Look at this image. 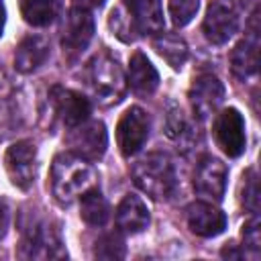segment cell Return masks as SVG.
Wrapping results in <instances>:
<instances>
[{
	"label": "cell",
	"instance_id": "obj_4",
	"mask_svg": "<svg viewBox=\"0 0 261 261\" xmlns=\"http://www.w3.org/2000/svg\"><path fill=\"white\" fill-rule=\"evenodd\" d=\"M239 22L241 10L237 0H212L204 16L202 31L212 45H224L239 31Z\"/></svg>",
	"mask_w": 261,
	"mask_h": 261
},
{
	"label": "cell",
	"instance_id": "obj_18",
	"mask_svg": "<svg viewBox=\"0 0 261 261\" xmlns=\"http://www.w3.org/2000/svg\"><path fill=\"white\" fill-rule=\"evenodd\" d=\"M128 86L139 96H151L159 86V73L145 53H133L128 61Z\"/></svg>",
	"mask_w": 261,
	"mask_h": 261
},
{
	"label": "cell",
	"instance_id": "obj_26",
	"mask_svg": "<svg viewBox=\"0 0 261 261\" xmlns=\"http://www.w3.org/2000/svg\"><path fill=\"white\" fill-rule=\"evenodd\" d=\"M198 0H169V16L175 27H186L198 12Z\"/></svg>",
	"mask_w": 261,
	"mask_h": 261
},
{
	"label": "cell",
	"instance_id": "obj_14",
	"mask_svg": "<svg viewBox=\"0 0 261 261\" xmlns=\"http://www.w3.org/2000/svg\"><path fill=\"white\" fill-rule=\"evenodd\" d=\"M188 228L198 237H218L226 228V216L212 202H192L186 208Z\"/></svg>",
	"mask_w": 261,
	"mask_h": 261
},
{
	"label": "cell",
	"instance_id": "obj_33",
	"mask_svg": "<svg viewBox=\"0 0 261 261\" xmlns=\"http://www.w3.org/2000/svg\"><path fill=\"white\" fill-rule=\"evenodd\" d=\"M2 77H4V75H2V69H0V84H2Z\"/></svg>",
	"mask_w": 261,
	"mask_h": 261
},
{
	"label": "cell",
	"instance_id": "obj_27",
	"mask_svg": "<svg viewBox=\"0 0 261 261\" xmlns=\"http://www.w3.org/2000/svg\"><path fill=\"white\" fill-rule=\"evenodd\" d=\"M165 128H167V135L171 139H181L188 130V122L184 118V112L181 108L175 104V102H169L167 104V116H165Z\"/></svg>",
	"mask_w": 261,
	"mask_h": 261
},
{
	"label": "cell",
	"instance_id": "obj_24",
	"mask_svg": "<svg viewBox=\"0 0 261 261\" xmlns=\"http://www.w3.org/2000/svg\"><path fill=\"white\" fill-rule=\"evenodd\" d=\"M94 255L98 259H122L124 257V241L118 232H108L102 234L96 241Z\"/></svg>",
	"mask_w": 261,
	"mask_h": 261
},
{
	"label": "cell",
	"instance_id": "obj_20",
	"mask_svg": "<svg viewBox=\"0 0 261 261\" xmlns=\"http://www.w3.org/2000/svg\"><path fill=\"white\" fill-rule=\"evenodd\" d=\"M80 216L90 226H104L110 216V206L100 190L90 188L82 194L80 200Z\"/></svg>",
	"mask_w": 261,
	"mask_h": 261
},
{
	"label": "cell",
	"instance_id": "obj_1",
	"mask_svg": "<svg viewBox=\"0 0 261 261\" xmlns=\"http://www.w3.org/2000/svg\"><path fill=\"white\" fill-rule=\"evenodd\" d=\"M96 171L92 163L73 151L59 153L51 165V190L61 204L73 202L86 190L94 188Z\"/></svg>",
	"mask_w": 261,
	"mask_h": 261
},
{
	"label": "cell",
	"instance_id": "obj_19",
	"mask_svg": "<svg viewBox=\"0 0 261 261\" xmlns=\"http://www.w3.org/2000/svg\"><path fill=\"white\" fill-rule=\"evenodd\" d=\"M139 33H159L163 29V10L159 0H122Z\"/></svg>",
	"mask_w": 261,
	"mask_h": 261
},
{
	"label": "cell",
	"instance_id": "obj_9",
	"mask_svg": "<svg viewBox=\"0 0 261 261\" xmlns=\"http://www.w3.org/2000/svg\"><path fill=\"white\" fill-rule=\"evenodd\" d=\"M67 143L71 151L88 161H96L104 155L108 145V133L100 120H84L82 124L69 128Z\"/></svg>",
	"mask_w": 261,
	"mask_h": 261
},
{
	"label": "cell",
	"instance_id": "obj_13",
	"mask_svg": "<svg viewBox=\"0 0 261 261\" xmlns=\"http://www.w3.org/2000/svg\"><path fill=\"white\" fill-rule=\"evenodd\" d=\"M226 179H228L226 165L216 157H204L194 171V190L204 200L218 202L224 196Z\"/></svg>",
	"mask_w": 261,
	"mask_h": 261
},
{
	"label": "cell",
	"instance_id": "obj_15",
	"mask_svg": "<svg viewBox=\"0 0 261 261\" xmlns=\"http://www.w3.org/2000/svg\"><path fill=\"white\" fill-rule=\"evenodd\" d=\"M114 220H116V226L122 232L137 234V232H141V230H145L149 226L151 216H149L147 204L139 196L126 194L120 200V204H118V208L114 212Z\"/></svg>",
	"mask_w": 261,
	"mask_h": 261
},
{
	"label": "cell",
	"instance_id": "obj_16",
	"mask_svg": "<svg viewBox=\"0 0 261 261\" xmlns=\"http://www.w3.org/2000/svg\"><path fill=\"white\" fill-rule=\"evenodd\" d=\"M259 67V39H257V27H253L251 35L239 41L230 53V71L239 80H247L257 73Z\"/></svg>",
	"mask_w": 261,
	"mask_h": 261
},
{
	"label": "cell",
	"instance_id": "obj_8",
	"mask_svg": "<svg viewBox=\"0 0 261 261\" xmlns=\"http://www.w3.org/2000/svg\"><path fill=\"white\" fill-rule=\"evenodd\" d=\"M49 106L53 110V116L65 126V128H73L77 124H82L84 120H88L90 116V100L69 88H61V86H53L49 92Z\"/></svg>",
	"mask_w": 261,
	"mask_h": 261
},
{
	"label": "cell",
	"instance_id": "obj_12",
	"mask_svg": "<svg viewBox=\"0 0 261 261\" xmlns=\"http://www.w3.org/2000/svg\"><path fill=\"white\" fill-rule=\"evenodd\" d=\"M188 100H190L194 116L204 120L222 104L224 86L216 75L202 73V75L194 77V82H192V86L188 90Z\"/></svg>",
	"mask_w": 261,
	"mask_h": 261
},
{
	"label": "cell",
	"instance_id": "obj_22",
	"mask_svg": "<svg viewBox=\"0 0 261 261\" xmlns=\"http://www.w3.org/2000/svg\"><path fill=\"white\" fill-rule=\"evenodd\" d=\"M20 12L24 20L33 27H47L57 12V2L55 0H22Z\"/></svg>",
	"mask_w": 261,
	"mask_h": 261
},
{
	"label": "cell",
	"instance_id": "obj_23",
	"mask_svg": "<svg viewBox=\"0 0 261 261\" xmlns=\"http://www.w3.org/2000/svg\"><path fill=\"white\" fill-rule=\"evenodd\" d=\"M108 27H110V31H112L120 41H124V43H133V41L137 39L135 33H139V31H137V24L133 22L130 14H128L124 8H114V10L110 12Z\"/></svg>",
	"mask_w": 261,
	"mask_h": 261
},
{
	"label": "cell",
	"instance_id": "obj_17",
	"mask_svg": "<svg viewBox=\"0 0 261 261\" xmlns=\"http://www.w3.org/2000/svg\"><path fill=\"white\" fill-rule=\"evenodd\" d=\"M49 57V41L41 35L24 37L14 51V69L20 73H31L45 63Z\"/></svg>",
	"mask_w": 261,
	"mask_h": 261
},
{
	"label": "cell",
	"instance_id": "obj_3",
	"mask_svg": "<svg viewBox=\"0 0 261 261\" xmlns=\"http://www.w3.org/2000/svg\"><path fill=\"white\" fill-rule=\"evenodd\" d=\"M86 80L92 94L102 104H116L124 96L126 77L122 73V67L106 51H100L90 59L86 67Z\"/></svg>",
	"mask_w": 261,
	"mask_h": 261
},
{
	"label": "cell",
	"instance_id": "obj_6",
	"mask_svg": "<svg viewBox=\"0 0 261 261\" xmlns=\"http://www.w3.org/2000/svg\"><path fill=\"white\" fill-rule=\"evenodd\" d=\"M4 167L18 190H29L37 177V147L33 141H16L6 149Z\"/></svg>",
	"mask_w": 261,
	"mask_h": 261
},
{
	"label": "cell",
	"instance_id": "obj_32",
	"mask_svg": "<svg viewBox=\"0 0 261 261\" xmlns=\"http://www.w3.org/2000/svg\"><path fill=\"white\" fill-rule=\"evenodd\" d=\"M4 20H6V12H4V4L0 0V37H2V31H4Z\"/></svg>",
	"mask_w": 261,
	"mask_h": 261
},
{
	"label": "cell",
	"instance_id": "obj_21",
	"mask_svg": "<svg viewBox=\"0 0 261 261\" xmlns=\"http://www.w3.org/2000/svg\"><path fill=\"white\" fill-rule=\"evenodd\" d=\"M153 49L167 61L171 69H181L184 63L188 61V45L181 37L177 35H159L153 41Z\"/></svg>",
	"mask_w": 261,
	"mask_h": 261
},
{
	"label": "cell",
	"instance_id": "obj_10",
	"mask_svg": "<svg viewBox=\"0 0 261 261\" xmlns=\"http://www.w3.org/2000/svg\"><path fill=\"white\" fill-rule=\"evenodd\" d=\"M214 139L228 157H239L247 147L245 118L237 108H224L214 120Z\"/></svg>",
	"mask_w": 261,
	"mask_h": 261
},
{
	"label": "cell",
	"instance_id": "obj_31",
	"mask_svg": "<svg viewBox=\"0 0 261 261\" xmlns=\"http://www.w3.org/2000/svg\"><path fill=\"white\" fill-rule=\"evenodd\" d=\"M106 0H73V6H80V8H86V10H94V8H100Z\"/></svg>",
	"mask_w": 261,
	"mask_h": 261
},
{
	"label": "cell",
	"instance_id": "obj_29",
	"mask_svg": "<svg viewBox=\"0 0 261 261\" xmlns=\"http://www.w3.org/2000/svg\"><path fill=\"white\" fill-rule=\"evenodd\" d=\"M243 245H245V249H249L253 253V257L259 255V249H261V224H259V218L255 214L243 226Z\"/></svg>",
	"mask_w": 261,
	"mask_h": 261
},
{
	"label": "cell",
	"instance_id": "obj_28",
	"mask_svg": "<svg viewBox=\"0 0 261 261\" xmlns=\"http://www.w3.org/2000/svg\"><path fill=\"white\" fill-rule=\"evenodd\" d=\"M243 186H245V190H243V206L251 212V214H257V210H259V186H257V175H255V171L253 169H249V171H245V175H243Z\"/></svg>",
	"mask_w": 261,
	"mask_h": 261
},
{
	"label": "cell",
	"instance_id": "obj_25",
	"mask_svg": "<svg viewBox=\"0 0 261 261\" xmlns=\"http://www.w3.org/2000/svg\"><path fill=\"white\" fill-rule=\"evenodd\" d=\"M20 126L18 106L10 98H0V141L8 139Z\"/></svg>",
	"mask_w": 261,
	"mask_h": 261
},
{
	"label": "cell",
	"instance_id": "obj_5",
	"mask_svg": "<svg viewBox=\"0 0 261 261\" xmlns=\"http://www.w3.org/2000/svg\"><path fill=\"white\" fill-rule=\"evenodd\" d=\"M18 255L22 259H59L67 253L61 247V239L55 228L47 222H33L24 230Z\"/></svg>",
	"mask_w": 261,
	"mask_h": 261
},
{
	"label": "cell",
	"instance_id": "obj_2",
	"mask_svg": "<svg viewBox=\"0 0 261 261\" xmlns=\"http://www.w3.org/2000/svg\"><path fill=\"white\" fill-rule=\"evenodd\" d=\"M135 186L153 200H167L175 192V169L165 153H149L130 169Z\"/></svg>",
	"mask_w": 261,
	"mask_h": 261
},
{
	"label": "cell",
	"instance_id": "obj_7",
	"mask_svg": "<svg viewBox=\"0 0 261 261\" xmlns=\"http://www.w3.org/2000/svg\"><path fill=\"white\" fill-rule=\"evenodd\" d=\"M149 128H151L149 114L141 106L126 108L116 126V143H118L120 153L124 157L139 153L149 137Z\"/></svg>",
	"mask_w": 261,
	"mask_h": 261
},
{
	"label": "cell",
	"instance_id": "obj_11",
	"mask_svg": "<svg viewBox=\"0 0 261 261\" xmlns=\"http://www.w3.org/2000/svg\"><path fill=\"white\" fill-rule=\"evenodd\" d=\"M92 37H94L92 10L71 6L69 12H67V18H65V24H63V37H61L63 51L69 57H75V55L86 51Z\"/></svg>",
	"mask_w": 261,
	"mask_h": 261
},
{
	"label": "cell",
	"instance_id": "obj_30",
	"mask_svg": "<svg viewBox=\"0 0 261 261\" xmlns=\"http://www.w3.org/2000/svg\"><path fill=\"white\" fill-rule=\"evenodd\" d=\"M8 224H10V208H8V202L0 198V241L8 230Z\"/></svg>",
	"mask_w": 261,
	"mask_h": 261
}]
</instances>
